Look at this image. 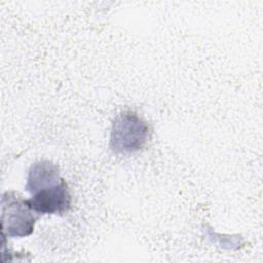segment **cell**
Listing matches in <instances>:
<instances>
[{
	"mask_svg": "<svg viewBox=\"0 0 263 263\" xmlns=\"http://www.w3.org/2000/svg\"><path fill=\"white\" fill-rule=\"evenodd\" d=\"M36 213L14 191H6L1 197L2 235L6 237H25L34 231Z\"/></svg>",
	"mask_w": 263,
	"mask_h": 263,
	"instance_id": "7a4b0ae2",
	"label": "cell"
},
{
	"mask_svg": "<svg viewBox=\"0 0 263 263\" xmlns=\"http://www.w3.org/2000/svg\"><path fill=\"white\" fill-rule=\"evenodd\" d=\"M149 138V125L136 112L123 111L113 120L110 147L117 153L136 152L144 148Z\"/></svg>",
	"mask_w": 263,
	"mask_h": 263,
	"instance_id": "6da1fadb",
	"label": "cell"
},
{
	"mask_svg": "<svg viewBox=\"0 0 263 263\" xmlns=\"http://www.w3.org/2000/svg\"><path fill=\"white\" fill-rule=\"evenodd\" d=\"M62 179L57 164L49 160H40L30 167L26 189L33 194L40 189L58 184Z\"/></svg>",
	"mask_w": 263,
	"mask_h": 263,
	"instance_id": "277c9868",
	"label": "cell"
},
{
	"mask_svg": "<svg viewBox=\"0 0 263 263\" xmlns=\"http://www.w3.org/2000/svg\"><path fill=\"white\" fill-rule=\"evenodd\" d=\"M71 202L72 196L64 179L55 185L36 191L27 199V203L37 215L65 214L71 208Z\"/></svg>",
	"mask_w": 263,
	"mask_h": 263,
	"instance_id": "3957f363",
	"label": "cell"
}]
</instances>
